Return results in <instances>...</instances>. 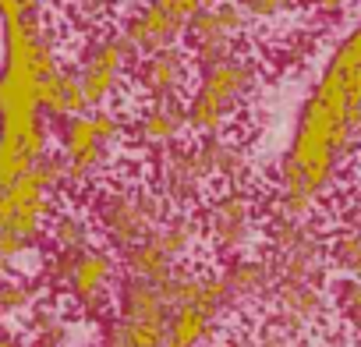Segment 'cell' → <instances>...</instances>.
Returning a JSON list of instances; mask_svg holds the SVG:
<instances>
[{"label":"cell","instance_id":"obj_20","mask_svg":"<svg viewBox=\"0 0 361 347\" xmlns=\"http://www.w3.org/2000/svg\"><path fill=\"white\" fill-rule=\"evenodd\" d=\"M39 110H43L54 124H61V121L78 117V114L89 110V99H85V89H82V78H78L75 64H61V68L47 78L43 96H39Z\"/></svg>","mask_w":361,"mask_h":347},{"label":"cell","instance_id":"obj_19","mask_svg":"<svg viewBox=\"0 0 361 347\" xmlns=\"http://www.w3.org/2000/svg\"><path fill=\"white\" fill-rule=\"evenodd\" d=\"M224 336V319L195 308L177 305L166 315V343L163 347H216Z\"/></svg>","mask_w":361,"mask_h":347},{"label":"cell","instance_id":"obj_1","mask_svg":"<svg viewBox=\"0 0 361 347\" xmlns=\"http://www.w3.org/2000/svg\"><path fill=\"white\" fill-rule=\"evenodd\" d=\"M361 149V18L329 47L294 110L266 195L269 213L315 217Z\"/></svg>","mask_w":361,"mask_h":347},{"label":"cell","instance_id":"obj_7","mask_svg":"<svg viewBox=\"0 0 361 347\" xmlns=\"http://www.w3.org/2000/svg\"><path fill=\"white\" fill-rule=\"evenodd\" d=\"M199 231H202V248L213 262H227L238 255H248L255 241L262 238V220H266V199L252 185H234V188H213L206 202L195 209Z\"/></svg>","mask_w":361,"mask_h":347},{"label":"cell","instance_id":"obj_8","mask_svg":"<svg viewBox=\"0 0 361 347\" xmlns=\"http://www.w3.org/2000/svg\"><path fill=\"white\" fill-rule=\"evenodd\" d=\"M64 199H71V192H68L57 156L50 152L43 163H36L29 174H22L11 188L0 192V227L22 241H29L32 248H39L47 224Z\"/></svg>","mask_w":361,"mask_h":347},{"label":"cell","instance_id":"obj_21","mask_svg":"<svg viewBox=\"0 0 361 347\" xmlns=\"http://www.w3.org/2000/svg\"><path fill=\"white\" fill-rule=\"evenodd\" d=\"M166 343V322H142L110 312L96 326V347H163Z\"/></svg>","mask_w":361,"mask_h":347},{"label":"cell","instance_id":"obj_15","mask_svg":"<svg viewBox=\"0 0 361 347\" xmlns=\"http://www.w3.org/2000/svg\"><path fill=\"white\" fill-rule=\"evenodd\" d=\"M199 145V159L213 188H234V185H252L259 178L255 170V156L248 149V142L238 131L227 135H213V138H195Z\"/></svg>","mask_w":361,"mask_h":347},{"label":"cell","instance_id":"obj_24","mask_svg":"<svg viewBox=\"0 0 361 347\" xmlns=\"http://www.w3.org/2000/svg\"><path fill=\"white\" fill-rule=\"evenodd\" d=\"M238 4L255 25H276L283 18H294L305 8V0H238Z\"/></svg>","mask_w":361,"mask_h":347},{"label":"cell","instance_id":"obj_4","mask_svg":"<svg viewBox=\"0 0 361 347\" xmlns=\"http://www.w3.org/2000/svg\"><path fill=\"white\" fill-rule=\"evenodd\" d=\"M262 78H266V64L252 54V47L224 61H213L206 68H195V82L185 96L192 138L238 131L241 117L248 114L252 99L262 89Z\"/></svg>","mask_w":361,"mask_h":347},{"label":"cell","instance_id":"obj_2","mask_svg":"<svg viewBox=\"0 0 361 347\" xmlns=\"http://www.w3.org/2000/svg\"><path fill=\"white\" fill-rule=\"evenodd\" d=\"M54 11L29 8L0 18V121L43 114V85L64 64V29Z\"/></svg>","mask_w":361,"mask_h":347},{"label":"cell","instance_id":"obj_17","mask_svg":"<svg viewBox=\"0 0 361 347\" xmlns=\"http://www.w3.org/2000/svg\"><path fill=\"white\" fill-rule=\"evenodd\" d=\"M220 266V276L227 284V294H231V308L241 312V308H255V305H266L269 294H273V284H276V273H273V262L269 255H238V259H227V262H216Z\"/></svg>","mask_w":361,"mask_h":347},{"label":"cell","instance_id":"obj_13","mask_svg":"<svg viewBox=\"0 0 361 347\" xmlns=\"http://www.w3.org/2000/svg\"><path fill=\"white\" fill-rule=\"evenodd\" d=\"M54 152V121L47 114L0 121V192Z\"/></svg>","mask_w":361,"mask_h":347},{"label":"cell","instance_id":"obj_5","mask_svg":"<svg viewBox=\"0 0 361 347\" xmlns=\"http://www.w3.org/2000/svg\"><path fill=\"white\" fill-rule=\"evenodd\" d=\"M85 209L92 217L96 238L106 248H114L117 255H124L128 248L145 241L170 213V206L163 202V195L152 188L145 174H138L135 166H124V163L89 192Z\"/></svg>","mask_w":361,"mask_h":347},{"label":"cell","instance_id":"obj_6","mask_svg":"<svg viewBox=\"0 0 361 347\" xmlns=\"http://www.w3.org/2000/svg\"><path fill=\"white\" fill-rule=\"evenodd\" d=\"M39 280L47 294L64 298L71 315L99 326L114 312V294L121 284V259L103 241H92L82 252H43Z\"/></svg>","mask_w":361,"mask_h":347},{"label":"cell","instance_id":"obj_10","mask_svg":"<svg viewBox=\"0 0 361 347\" xmlns=\"http://www.w3.org/2000/svg\"><path fill=\"white\" fill-rule=\"evenodd\" d=\"M252 29H255V22L245 15V8L238 4V0H216L213 8H206L195 18H188L185 43L180 47L188 50L195 68H206V64L224 61V57H231L238 50H248Z\"/></svg>","mask_w":361,"mask_h":347},{"label":"cell","instance_id":"obj_11","mask_svg":"<svg viewBox=\"0 0 361 347\" xmlns=\"http://www.w3.org/2000/svg\"><path fill=\"white\" fill-rule=\"evenodd\" d=\"M145 166L152 170L149 174L152 188L163 195V202L170 209H192L195 213L206 202V195L213 192L206 170H202V159H199V145H195L192 135L185 142L170 145L166 152H159L156 159H149Z\"/></svg>","mask_w":361,"mask_h":347},{"label":"cell","instance_id":"obj_23","mask_svg":"<svg viewBox=\"0 0 361 347\" xmlns=\"http://www.w3.org/2000/svg\"><path fill=\"white\" fill-rule=\"evenodd\" d=\"M329 308L340 315L343 329H347L354 340H361V280L340 276V280L333 284V291H329Z\"/></svg>","mask_w":361,"mask_h":347},{"label":"cell","instance_id":"obj_16","mask_svg":"<svg viewBox=\"0 0 361 347\" xmlns=\"http://www.w3.org/2000/svg\"><path fill=\"white\" fill-rule=\"evenodd\" d=\"M121 36L135 47V54H156L185 43V22L173 18L156 0H138L121 15Z\"/></svg>","mask_w":361,"mask_h":347},{"label":"cell","instance_id":"obj_25","mask_svg":"<svg viewBox=\"0 0 361 347\" xmlns=\"http://www.w3.org/2000/svg\"><path fill=\"white\" fill-rule=\"evenodd\" d=\"M305 8L319 18V22H340V18H347L354 8H361V0H305Z\"/></svg>","mask_w":361,"mask_h":347},{"label":"cell","instance_id":"obj_14","mask_svg":"<svg viewBox=\"0 0 361 347\" xmlns=\"http://www.w3.org/2000/svg\"><path fill=\"white\" fill-rule=\"evenodd\" d=\"M195 82V61L185 47H170L156 54H138L131 68L128 99H185Z\"/></svg>","mask_w":361,"mask_h":347},{"label":"cell","instance_id":"obj_27","mask_svg":"<svg viewBox=\"0 0 361 347\" xmlns=\"http://www.w3.org/2000/svg\"><path fill=\"white\" fill-rule=\"evenodd\" d=\"M0 347H25V336H22V329L0 326Z\"/></svg>","mask_w":361,"mask_h":347},{"label":"cell","instance_id":"obj_26","mask_svg":"<svg viewBox=\"0 0 361 347\" xmlns=\"http://www.w3.org/2000/svg\"><path fill=\"white\" fill-rule=\"evenodd\" d=\"M156 4H159V8H166L173 18H180V22L188 25V18H195V15H199V11H206V8H213L216 0H156Z\"/></svg>","mask_w":361,"mask_h":347},{"label":"cell","instance_id":"obj_12","mask_svg":"<svg viewBox=\"0 0 361 347\" xmlns=\"http://www.w3.org/2000/svg\"><path fill=\"white\" fill-rule=\"evenodd\" d=\"M124 114H128V149L142 152V163L156 159L159 152L192 135L185 99H128Z\"/></svg>","mask_w":361,"mask_h":347},{"label":"cell","instance_id":"obj_3","mask_svg":"<svg viewBox=\"0 0 361 347\" xmlns=\"http://www.w3.org/2000/svg\"><path fill=\"white\" fill-rule=\"evenodd\" d=\"M128 152V114L124 106H89L78 117L54 124V156L64 170L71 199L89 195L99 181L121 166Z\"/></svg>","mask_w":361,"mask_h":347},{"label":"cell","instance_id":"obj_18","mask_svg":"<svg viewBox=\"0 0 361 347\" xmlns=\"http://www.w3.org/2000/svg\"><path fill=\"white\" fill-rule=\"evenodd\" d=\"M92 241H99V238H96V227H92V217H89L85 202L64 199L57 206V213L50 217V224H47V234H43L47 252H82Z\"/></svg>","mask_w":361,"mask_h":347},{"label":"cell","instance_id":"obj_9","mask_svg":"<svg viewBox=\"0 0 361 347\" xmlns=\"http://www.w3.org/2000/svg\"><path fill=\"white\" fill-rule=\"evenodd\" d=\"M138 54L135 47L121 36V29L103 25L92 29L78 47H75V71L82 78L89 106H124L131 92V68Z\"/></svg>","mask_w":361,"mask_h":347},{"label":"cell","instance_id":"obj_22","mask_svg":"<svg viewBox=\"0 0 361 347\" xmlns=\"http://www.w3.org/2000/svg\"><path fill=\"white\" fill-rule=\"evenodd\" d=\"M326 262L340 276L361 280V217H347L326 234Z\"/></svg>","mask_w":361,"mask_h":347},{"label":"cell","instance_id":"obj_28","mask_svg":"<svg viewBox=\"0 0 361 347\" xmlns=\"http://www.w3.org/2000/svg\"><path fill=\"white\" fill-rule=\"evenodd\" d=\"M4 319H8V315H4V308H0V322H4Z\"/></svg>","mask_w":361,"mask_h":347}]
</instances>
